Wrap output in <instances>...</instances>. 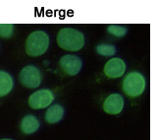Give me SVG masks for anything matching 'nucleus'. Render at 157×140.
Segmentation results:
<instances>
[{"label": "nucleus", "instance_id": "obj_10", "mask_svg": "<svg viewBox=\"0 0 157 140\" xmlns=\"http://www.w3.org/2000/svg\"><path fill=\"white\" fill-rule=\"evenodd\" d=\"M64 113H65L64 108L61 105L55 104L48 108V109L45 113V116H44V119H45V121L47 123L54 124L61 121L64 117Z\"/></svg>", "mask_w": 157, "mask_h": 140}, {"label": "nucleus", "instance_id": "obj_4", "mask_svg": "<svg viewBox=\"0 0 157 140\" xmlns=\"http://www.w3.org/2000/svg\"><path fill=\"white\" fill-rule=\"evenodd\" d=\"M19 80L24 87L29 89H36L40 86L42 81V76L36 66L27 65L25 66L19 74Z\"/></svg>", "mask_w": 157, "mask_h": 140}, {"label": "nucleus", "instance_id": "obj_15", "mask_svg": "<svg viewBox=\"0 0 157 140\" xmlns=\"http://www.w3.org/2000/svg\"><path fill=\"white\" fill-rule=\"evenodd\" d=\"M0 140H12V139H9V138H3V139H0Z\"/></svg>", "mask_w": 157, "mask_h": 140}, {"label": "nucleus", "instance_id": "obj_9", "mask_svg": "<svg viewBox=\"0 0 157 140\" xmlns=\"http://www.w3.org/2000/svg\"><path fill=\"white\" fill-rule=\"evenodd\" d=\"M39 126H40V122H39L38 118L33 114H27L26 117H24L21 121V124H20L21 131L24 134H33L36 132Z\"/></svg>", "mask_w": 157, "mask_h": 140}, {"label": "nucleus", "instance_id": "obj_7", "mask_svg": "<svg viewBox=\"0 0 157 140\" xmlns=\"http://www.w3.org/2000/svg\"><path fill=\"white\" fill-rule=\"evenodd\" d=\"M126 71V62L119 57H113L109 59L103 68L105 76L111 79L122 77Z\"/></svg>", "mask_w": 157, "mask_h": 140}, {"label": "nucleus", "instance_id": "obj_11", "mask_svg": "<svg viewBox=\"0 0 157 140\" xmlns=\"http://www.w3.org/2000/svg\"><path fill=\"white\" fill-rule=\"evenodd\" d=\"M14 87V80L8 72L0 70V98L8 95Z\"/></svg>", "mask_w": 157, "mask_h": 140}, {"label": "nucleus", "instance_id": "obj_14", "mask_svg": "<svg viewBox=\"0 0 157 140\" xmlns=\"http://www.w3.org/2000/svg\"><path fill=\"white\" fill-rule=\"evenodd\" d=\"M14 25L13 24H0V37L8 39L13 35Z\"/></svg>", "mask_w": 157, "mask_h": 140}, {"label": "nucleus", "instance_id": "obj_12", "mask_svg": "<svg viewBox=\"0 0 157 140\" xmlns=\"http://www.w3.org/2000/svg\"><path fill=\"white\" fill-rule=\"evenodd\" d=\"M96 52L101 56H113L116 53V47L111 43H100L95 47Z\"/></svg>", "mask_w": 157, "mask_h": 140}, {"label": "nucleus", "instance_id": "obj_5", "mask_svg": "<svg viewBox=\"0 0 157 140\" xmlns=\"http://www.w3.org/2000/svg\"><path fill=\"white\" fill-rule=\"evenodd\" d=\"M54 101V94L49 89H40L33 93L29 98L28 104L33 109L48 108Z\"/></svg>", "mask_w": 157, "mask_h": 140}, {"label": "nucleus", "instance_id": "obj_6", "mask_svg": "<svg viewBox=\"0 0 157 140\" xmlns=\"http://www.w3.org/2000/svg\"><path fill=\"white\" fill-rule=\"evenodd\" d=\"M59 66L69 76H76L82 70V61L75 54H66L60 58Z\"/></svg>", "mask_w": 157, "mask_h": 140}, {"label": "nucleus", "instance_id": "obj_8", "mask_svg": "<svg viewBox=\"0 0 157 140\" xmlns=\"http://www.w3.org/2000/svg\"><path fill=\"white\" fill-rule=\"evenodd\" d=\"M125 101L120 94H111L103 102V111L108 114H119L124 109Z\"/></svg>", "mask_w": 157, "mask_h": 140}, {"label": "nucleus", "instance_id": "obj_13", "mask_svg": "<svg viewBox=\"0 0 157 140\" xmlns=\"http://www.w3.org/2000/svg\"><path fill=\"white\" fill-rule=\"evenodd\" d=\"M107 32L116 38H123L127 35L128 29L124 26H120V25H109L107 27Z\"/></svg>", "mask_w": 157, "mask_h": 140}, {"label": "nucleus", "instance_id": "obj_1", "mask_svg": "<svg viewBox=\"0 0 157 140\" xmlns=\"http://www.w3.org/2000/svg\"><path fill=\"white\" fill-rule=\"evenodd\" d=\"M58 47L67 51H78L85 47V35L74 28H63L57 34Z\"/></svg>", "mask_w": 157, "mask_h": 140}, {"label": "nucleus", "instance_id": "obj_2", "mask_svg": "<svg viewBox=\"0 0 157 140\" xmlns=\"http://www.w3.org/2000/svg\"><path fill=\"white\" fill-rule=\"evenodd\" d=\"M50 43L48 34L44 31H34L29 35L25 44L26 53L29 56L37 57L41 56L47 51Z\"/></svg>", "mask_w": 157, "mask_h": 140}, {"label": "nucleus", "instance_id": "obj_3", "mask_svg": "<svg viewBox=\"0 0 157 140\" xmlns=\"http://www.w3.org/2000/svg\"><path fill=\"white\" fill-rule=\"evenodd\" d=\"M146 87V81L144 76L137 71H132L127 74L123 80L122 88L127 96L136 98L144 92Z\"/></svg>", "mask_w": 157, "mask_h": 140}]
</instances>
